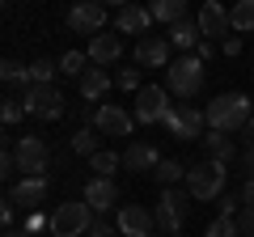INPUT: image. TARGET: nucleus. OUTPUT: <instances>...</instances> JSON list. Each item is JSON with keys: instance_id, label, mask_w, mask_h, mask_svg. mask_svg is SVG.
<instances>
[{"instance_id": "obj_36", "label": "nucleus", "mask_w": 254, "mask_h": 237, "mask_svg": "<svg viewBox=\"0 0 254 237\" xmlns=\"http://www.w3.org/2000/svg\"><path fill=\"white\" fill-rule=\"evenodd\" d=\"M0 220H4V233H13V229H17V203H4V208H0Z\"/></svg>"}, {"instance_id": "obj_24", "label": "nucleus", "mask_w": 254, "mask_h": 237, "mask_svg": "<svg viewBox=\"0 0 254 237\" xmlns=\"http://www.w3.org/2000/svg\"><path fill=\"white\" fill-rule=\"evenodd\" d=\"M153 174H157V182H161V191H165V186H178V182H187V174H190V170H187L182 161H174V157H165V161L157 165Z\"/></svg>"}, {"instance_id": "obj_2", "label": "nucleus", "mask_w": 254, "mask_h": 237, "mask_svg": "<svg viewBox=\"0 0 254 237\" xmlns=\"http://www.w3.org/2000/svg\"><path fill=\"white\" fill-rule=\"evenodd\" d=\"M190 208H195V195H190V191H182V186H165L161 199H157V208H153L157 229H161V233H178V229L187 225Z\"/></svg>"}, {"instance_id": "obj_22", "label": "nucleus", "mask_w": 254, "mask_h": 237, "mask_svg": "<svg viewBox=\"0 0 254 237\" xmlns=\"http://www.w3.org/2000/svg\"><path fill=\"white\" fill-rule=\"evenodd\" d=\"M170 47H182V51H190V47H199L203 43V30H199V21H178V26H170Z\"/></svg>"}, {"instance_id": "obj_8", "label": "nucleus", "mask_w": 254, "mask_h": 237, "mask_svg": "<svg viewBox=\"0 0 254 237\" xmlns=\"http://www.w3.org/2000/svg\"><path fill=\"white\" fill-rule=\"evenodd\" d=\"M21 98H26V110H30L34 118H43V123L64 118V93L55 89V85H30Z\"/></svg>"}, {"instance_id": "obj_17", "label": "nucleus", "mask_w": 254, "mask_h": 237, "mask_svg": "<svg viewBox=\"0 0 254 237\" xmlns=\"http://www.w3.org/2000/svg\"><path fill=\"white\" fill-rule=\"evenodd\" d=\"M148 26H153V13L140 9V4H123V9H115V30H119V34H144L148 38Z\"/></svg>"}, {"instance_id": "obj_5", "label": "nucleus", "mask_w": 254, "mask_h": 237, "mask_svg": "<svg viewBox=\"0 0 254 237\" xmlns=\"http://www.w3.org/2000/svg\"><path fill=\"white\" fill-rule=\"evenodd\" d=\"M225 182H229V170L225 165H212V161L190 165V174H187V191L195 195V203L220 199V195H225Z\"/></svg>"}, {"instance_id": "obj_43", "label": "nucleus", "mask_w": 254, "mask_h": 237, "mask_svg": "<svg viewBox=\"0 0 254 237\" xmlns=\"http://www.w3.org/2000/svg\"><path fill=\"white\" fill-rule=\"evenodd\" d=\"M148 237H157V233H148Z\"/></svg>"}, {"instance_id": "obj_45", "label": "nucleus", "mask_w": 254, "mask_h": 237, "mask_svg": "<svg viewBox=\"0 0 254 237\" xmlns=\"http://www.w3.org/2000/svg\"><path fill=\"white\" fill-rule=\"evenodd\" d=\"M51 237H55V233H51Z\"/></svg>"}, {"instance_id": "obj_9", "label": "nucleus", "mask_w": 254, "mask_h": 237, "mask_svg": "<svg viewBox=\"0 0 254 237\" xmlns=\"http://www.w3.org/2000/svg\"><path fill=\"white\" fill-rule=\"evenodd\" d=\"M170 89H161V85H144V89L136 93V123H165V115H170Z\"/></svg>"}, {"instance_id": "obj_35", "label": "nucleus", "mask_w": 254, "mask_h": 237, "mask_svg": "<svg viewBox=\"0 0 254 237\" xmlns=\"http://www.w3.org/2000/svg\"><path fill=\"white\" fill-rule=\"evenodd\" d=\"M242 212V195H220V216H237Z\"/></svg>"}, {"instance_id": "obj_20", "label": "nucleus", "mask_w": 254, "mask_h": 237, "mask_svg": "<svg viewBox=\"0 0 254 237\" xmlns=\"http://www.w3.org/2000/svg\"><path fill=\"white\" fill-rule=\"evenodd\" d=\"M85 203H89L93 212L115 208V203H119V186H115V178H89V182H85Z\"/></svg>"}, {"instance_id": "obj_1", "label": "nucleus", "mask_w": 254, "mask_h": 237, "mask_svg": "<svg viewBox=\"0 0 254 237\" xmlns=\"http://www.w3.org/2000/svg\"><path fill=\"white\" fill-rule=\"evenodd\" d=\"M208 131H246V123L254 118L250 98L246 93H220V98L208 102Z\"/></svg>"}, {"instance_id": "obj_31", "label": "nucleus", "mask_w": 254, "mask_h": 237, "mask_svg": "<svg viewBox=\"0 0 254 237\" xmlns=\"http://www.w3.org/2000/svg\"><path fill=\"white\" fill-rule=\"evenodd\" d=\"M203 237H242V233H237V216H216Z\"/></svg>"}, {"instance_id": "obj_13", "label": "nucleus", "mask_w": 254, "mask_h": 237, "mask_svg": "<svg viewBox=\"0 0 254 237\" xmlns=\"http://www.w3.org/2000/svg\"><path fill=\"white\" fill-rule=\"evenodd\" d=\"M170 38H161V34H148V38H140L136 43V64L140 68H170L174 59H170Z\"/></svg>"}, {"instance_id": "obj_40", "label": "nucleus", "mask_w": 254, "mask_h": 237, "mask_svg": "<svg viewBox=\"0 0 254 237\" xmlns=\"http://www.w3.org/2000/svg\"><path fill=\"white\" fill-rule=\"evenodd\" d=\"M242 161H246V178H254V148H242Z\"/></svg>"}, {"instance_id": "obj_23", "label": "nucleus", "mask_w": 254, "mask_h": 237, "mask_svg": "<svg viewBox=\"0 0 254 237\" xmlns=\"http://www.w3.org/2000/svg\"><path fill=\"white\" fill-rule=\"evenodd\" d=\"M148 13L161 26H178V21H187V0H157V4H148Z\"/></svg>"}, {"instance_id": "obj_7", "label": "nucleus", "mask_w": 254, "mask_h": 237, "mask_svg": "<svg viewBox=\"0 0 254 237\" xmlns=\"http://www.w3.org/2000/svg\"><path fill=\"white\" fill-rule=\"evenodd\" d=\"M203 127H208V115L203 110H195L190 102H178V106L165 115V131H170L174 140H203Z\"/></svg>"}, {"instance_id": "obj_16", "label": "nucleus", "mask_w": 254, "mask_h": 237, "mask_svg": "<svg viewBox=\"0 0 254 237\" xmlns=\"http://www.w3.org/2000/svg\"><path fill=\"white\" fill-rule=\"evenodd\" d=\"M165 157L157 153L148 140H131L127 144V153H123V165H127V174H144V170H157Z\"/></svg>"}, {"instance_id": "obj_38", "label": "nucleus", "mask_w": 254, "mask_h": 237, "mask_svg": "<svg viewBox=\"0 0 254 237\" xmlns=\"http://www.w3.org/2000/svg\"><path fill=\"white\" fill-rule=\"evenodd\" d=\"M242 208H254V178L242 182Z\"/></svg>"}, {"instance_id": "obj_11", "label": "nucleus", "mask_w": 254, "mask_h": 237, "mask_svg": "<svg viewBox=\"0 0 254 237\" xmlns=\"http://www.w3.org/2000/svg\"><path fill=\"white\" fill-rule=\"evenodd\" d=\"M47 195H51V182H47V178H21V182H13L9 199L17 203V208H26V212H38L47 203Z\"/></svg>"}, {"instance_id": "obj_39", "label": "nucleus", "mask_w": 254, "mask_h": 237, "mask_svg": "<svg viewBox=\"0 0 254 237\" xmlns=\"http://www.w3.org/2000/svg\"><path fill=\"white\" fill-rule=\"evenodd\" d=\"M89 237H119V229H115V225H102V220H98V225L89 229Z\"/></svg>"}, {"instance_id": "obj_30", "label": "nucleus", "mask_w": 254, "mask_h": 237, "mask_svg": "<svg viewBox=\"0 0 254 237\" xmlns=\"http://www.w3.org/2000/svg\"><path fill=\"white\" fill-rule=\"evenodd\" d=\"M26 115H30V110H26V98H13V93H9V98H4V110H0L4 127H17V123H21Z\"/></svg>"}, {"instance_id": "obj_27", "label": "nucleus", "mask_w": 254, "mask_h": 237, "mask_svg": "<svg viewBox=\"0 0 254 237\" xmlns=\"http://www.w3.org/2000/svg\"><path fill=\"white\" fill-rule=\"evenodd\" d=\"M119 165H123V153H106V148H102V153L89 161V170H93V178H115Z\"/></svg>"}, {"instance_id": "obj_34", "label": "nucleus", "mask_w": 254, "mask_h": 237, "mask_svg": "<svg viewBox=\"0 0 254 237\" xmlns=\"http://www.w3.org/2000/svg\"><path fill=\"white\" fill-rule=\"evenodd\" d=\"M237 233H242V237H254V208H242V212H237Z\"/></svg>"}, {"instance_id": "obj_28", "label": "nucleus", "mask_w": 254, "mask_h": 237, "mask_svg": "<svg viewBox=\"0 0 254 237\" xmlns=\"http://www.w3.org/2000/svg\"><path fill=\"white\" fill-rule=\"evenodd\" d=\"M0 76H4V85H21V89H30V64H17V59H4L0 64Z\"/></svg>"}, {"instance_id": "obj_29", "label": "nucleus", "mask_w": 254, "mask_h": 237, "mask_svg": "<svg viewBox=\"0 0 254 237\" xmlns=\"http://www.w3.org/2000/svg\"><path fill=\"white\" fill-rule=\"evenodd\" d=\"M72 153L89 157V161H93V157L102 153V148H98V136H93V127H81V131H76V136H72Z\"/></svg>"}, {"instance_id": "obj_3", "label": "nucleus", "mask_w": 254, "mask_h": 237, "mask_svg": "<svg viewBox=\"0 0 254 237\" xmlns=\"http://www.w3.org/2000/svg\"><path fill=\"white\" fill-rule=\"evenodd\" d=\"M165 89H170L174 98H195V93L203 89V59L199 55L174 59V64L165 68Z\"/></svg>"}, {"instance_id": "obj_41", "label": "nucleus", "mask_w": 254, "mask_h": 237, "mask_svg": "<svg viewBox=\"0 0 254 237\" xmlns=\"http://www.w3.org/2000/svg\"><path fill=\"white\" fill-rule=\"evenodd\" d=\"M246 148H254V118L246 123Z\"/></svg>"}, {"instance_id": "obj_18", "label": "nucleus", "mask_w": 254, "mask_h": 237, "mask_svg": "<svg viewBox=\"0 0 254 237\" xmlns=\"http://www.w3.org/2000/svg\"><path fill=\"white\" fill-rule=\"evenodd\" d=\"M85 55H89L93 68H106V64H115L119 55H123V38H119V34H98V38H89Z\"/></svg>"}, {"instance_id": "obj_19", "label": "nucleus", "mask_w": 254, "mask_h": 237, "mask_svg": "<svg viewBox=\"0 0 254 237\" xmlns=\"http://www.w3.org/2000/svg\"><path fill=\"white\" fill-rule=\"evenodd\" d=\"M199 144H203V157H208L212 165H225V170H229V161L237 157V144L229 140V131H203Z\"/></svg>"}, {"instance_id": "obj_10", "label": "nucleus", "mask_w": 254, "mask_h": 237, "mask_svg": "<svg viewBox=\"0 0 254 237\" xmlns=\"http://www.w3.org/2000/svg\"><path fill=\"white\" fill-rule=\"evenodd\" d=\"M115 229L123 237H148V233H157V216L148 208H140V203H123L115 216Z\"/></svg>"}, {"instance_id": "obj_44", "label": "nucleus", "mask_w": 254, "mask_h": 237, "mask_svg": "<svg viewBox=\"0 0 254 237\" xmlns=\"http://www.w3.org/2000/svg\"><path fill=\"white\" fill-rule=\"evenodd\" d=\"M174 237H178V233H174Z\"/></svg>"}, {"instance_id": "obj_12", "label": "nucleus", "mask_w": 254, "mask_h": 237, "mask_svg": "<svg viewBox=\"0 0 254 237\" xmlns=\"http://www.w3.org/2000/svg\"><path fill=\"white\" fill-rule=\"evenodd\" d=\"M68 26L76 30V34H85V38H98L102 34V26H106V4H76L72 13H68Z\"/></svg>"}, {"instance_id": "obj_15", "label": "nucleus", "mask_w": 254, "mask_h": 237, "mask_svg": "<svg viewBox=\"0 0 254 237\" xmlns=\"http://www.w3.org/2000/svg\"><path fill=\"white\" fill-rule=\"evenodd\" d=\"M93 127H98L102 136H131L136 115H127L123 106H98V123H93Z\"/></svg>"}, {"instance_id": "obj_4", "label": "nucleus", "mask_w": 254, "mask_h": 237, "mask_svg": "<svg viewBox=\"0 0 254 237\" xmlns=\"http://www.w3.org/2000/svg\"><path fill=\"white\" fill-rule=\"evenodd\" d=\"M13 157H17L21 178H47V170H51V148H47L43 136H17Z\"/></svg>"}, {"instance_id": "obj_26", "label": "nucleus", "mask_w": 254, "mask_h": 237, "mask_svg": "<svg viewBox=\"0 0 254 237\" xmlns=\"http://www.w3.org/2000/svg\"><path fill=\"white\" fill-rule=\"evenodd\" d=\"M229 26H233L237 34H250L254 30V0H237L233 9H229Z\"/></svg>"}, {"instance_id": "obj_25", "label": "nucleus", "mask_w": 254, "mask_h": 237, "mask_svg": "<svg viewBox=\"0 0 254 237\" xmlns=\"http://www.w3.org/2000/svg\"><path fill=\"white\" fill-rule=\"evenodd\" d=\"M89 68L93 64H89V55H85V51H64L60 55V76H76V81H81Z\"/></svg>"}, {"instance_id": "obj_6", "label": "nucleus", "mask_w": 254, "mask_h": 237, "mask_svg": "<svg viewBox=\"0 0 254 237\" xmlns=\"http://www.w3.org/2000/svg\"><path fill=\"white\" fill-rule=\"evenodd\" d=\"M93 229V208L89 203H55L51 208V233L55 237H85Z\"/></svg>"}, {"instance_id": "obj_33", "label": "nucleus", "mask_w": 254, "mask_h": 237, "mask_svg": "<svg viewBox=\"0 0 254 237\" xmlns=\"http://www.w3.org/2000/svg\"><path fill=\"white\" fill-rule=\"evenodd\" d=\"M55 68L60 64H51V59H34V64H30V85H51Z\"/></svg>"}, {"instance_id": "obj_42", "label": "nucleus", "mask_w": 254, "mask_h": 237, "mask_svg": "<svg viewBox=\"0 0 254 237\" xmlns=\"http://www.w3.org/2000/svg\"><path fill=\"white\" fill-rule=\"evenodd\" d=\"M4 237H30V229H13V233H4Z\"/></svg>"}, {"instance_id": "obj_32", "label": "nucleus", "mask_w": 254, "mask_h": 237, "mask_svg": "<svg viewBox=\"0 0 254 237\" xmlns=\"http://www.w3.org/2000/svg\"><path fill=\"white\" fill-rule=\"evenodd\" d=\"M115 85H119L123 93H140V89H144V85H140V68H119V72H115Z\"/></svg>"}, {"instance_id": "obj_14", "label": "nucleus", "mask_w": 254, "mask_h": 237, "mask_svg": "<svg viewBox=\"0 0 254 237\" xmlns=\"http://www.w3.org/2000/svg\"><path fill=\"white\" fill-rule=\"evenodd\" d=\"M195 21H199V30H203V38H208V43H216V38L225 43V38H229V30H233V26H229V13L220 9L216 0L199 4V17H195Z\"/></svg>"}, {"instance_id": "obj_37", "label": "nucleus", "mask_w": 254, "mask_h": 237, "mask_svg": "<svg viewBox=\"0 0 254 237\" xmlns=\"http://www.w3.org/2000/svg\"><path fill=\"white\" fill-rule=\"evenodd\" d=\"M220 55H229V59H233V55H242V38H237V34H229L225 43H220Z\"/></svg>"}, {"instance_id": "obj_21", "label": "nucleus", "mask_w": 254, "mask_h": 237, "mask_svg": "<svg viewBox=\"0 0 254 237\" xmlns=\"http://www.w3.org/2000/svg\"><path fill=\"white\" fill-rule=\"evenodd\" d=\"M110 85H115V76H110L106 68H89V72L81 76V98L85 102H98V98H106Z\"/></svg>"}]
</instances>
